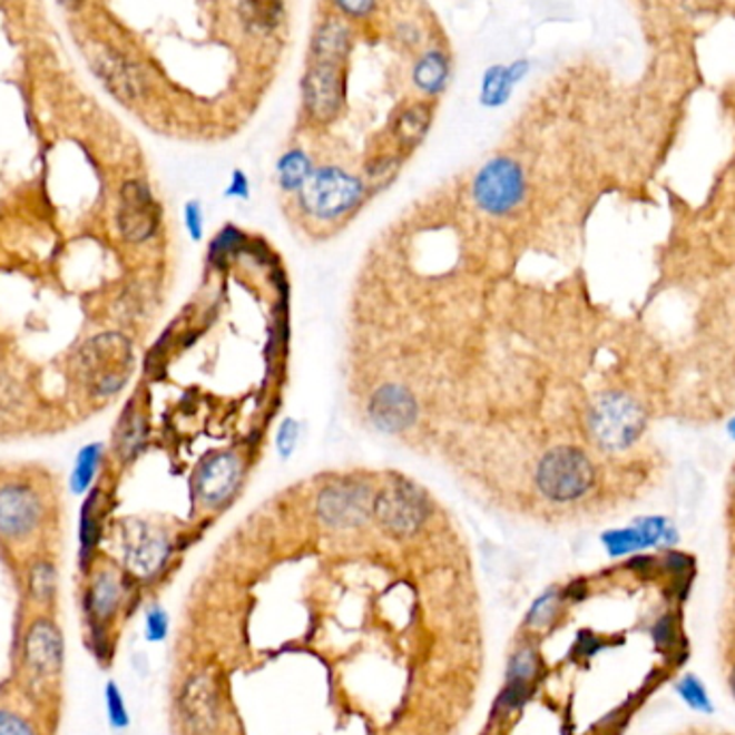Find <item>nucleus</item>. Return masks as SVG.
Masks as SVG:
<instances>
[{
    "label": "nucleus",
    "mask_w": 735,
    "mask_h": 735,
    "mask_svg": "<svg viewBox=\"0 0 735 735\" xmlns=\"http://www.w3.org/2000/svg\"><path fill=\"white\" fill-rule=\"evenodd\" d=\"M649 409L628 392H607L591 402L587 429L591 441L605 452L630 450L647 430Z\"/></svg>",
    "instance_id": "obj_1"
},
{
    "label": "nucleus",
    "mask_w": 735,
    "mask_h": 735,
    "mask_svg": "<svg viewBox=\"0 0 735 735\" xmlns=\"http://www.w3.org/2000/svg\"><path fill=\"white\" fill-rule=\"evenodd\" d=\"M598 484L594 460L575 445H559L547 452L536 469V487L552 503H575Z\"/></svg>",
    "instance_id": "obj_2"
},
{
    "label": "nucleus",
    "mask_w": 735,
    "mask_h": 735,
    "mask_svg": "<svg viewBox=\"0 0 735 735\" xmlns=\"http://www.w3.org/2000/svg\"><path fill=\"white\" fill-rule=\"evenodd\" d=\"M364 198V184L336 166L312 170L300 189V203L307 215L321 222H336L351 214Z\"/></svg>",
    "instance_id": "obj_3"
},
{
    "label": "nucleus",
    "mask_w": 735,
    "mask_h": 735,
    "mask_svg": "<svg viewBox=\"0 0 735 735\" xmlns=\"http://www.w3.org/2000/svg\"><path fill=\"white\" fill-rule=\"evenodd\" d=\"M525 194V173L510 157L490 159L473 179V198L478 207L490 215L512 214L521 207Z\"/></svg>",
    "instance_id": "obj_4"
},
{
    "label": "nucleus",
    "mask_w": 735,
    "mask_h": 735,
    "mask_svg": "<svg viewBox=\"0 0 735 735\" xmlns=\"http://www.w3.org/2000/svg\"><path fill=\"white\" fill-rule=\"evenodd\" d=\"M302 99L312 121L325 125L337 119L346 101L344 61L314 59L302 80Z\"/></svg>",
    "instance_id": "obj_5"
},
{
    "label": "nucleus",
    "mask_w": 735,
    "mask_h": 735,
    "mask_svg": "<svg viewBox=\"0 0 735 735\" xmlns=\"http://www.w3.org/2000/svg\"><path fill=\"white\" fill-rule=\"evenodd\" d=\"M82 372L89 388L99 396L119 392L129 374V344L121 336L108 334L91 340L82 353Z\"/></svg>",
    "instance_id": "obj_6"
},
{
    "label": "nucleus",
    "mask_w": 735,
    "mask_h": 735,
    "mask_svg": "<svg viewBox=\"0 0 735 735\" xmlns=\"http://www.w3.org/2000/svg\"><path fill=\"white\" fill-rule=\"evenodd\" d=\"M372 512L390 533L404 538L420 529V525L427 519L429 508L418 490L411 487H396V489L383 490L372 501Z\"/></svg>",
    "instance_id": "obj_7"
},
{
    "label": "nucleus",
    "mask_w": 735,
    "mask_h": 735,
    "mask_svg": "<svg viewBox=\"0 0 735 735\" xmlns=\"http://www.w3.org/2000/svg\"><path fill=\"white\" fill-rule=\"evenodd\" d=\"M179 714L184 727L192 735H212L219 723V697L214 677L192 675L179 697Z\"/></svg>",
    "instance_id": "obj_8"
},
{
    "label": "nucleus",
    "mask_w": 735,
    "mask_h": 735,
    "mask_svg": "<svg viewBox=\"0 0 735 735\" xmlns=\"http://www.w3.org/2000/svg\"><path fill=\"white\" fill-rule=\"evenodd\" d=\"M122 555H125L127 568L136 577L147 579L164 568V564L170 555V545H168L166 536L151 525L134 522L125 529Z\"/></svg>",
    "instance_id": "obj_9"
},
{
    "label": "nucleus",
    "mask_w": 735,
    "mask_h": 735,
    "mask_svg": "<svg viewBox=\"0 0 735 735\" xmlns=\"http://www.w3.org/2000/svg\"><path fill=\"white\" fill-rule=\"evenodd\" d=\"M242 478V460L235 454H215L205 460L196 471V494L205 506L217 508L237 492Z\"/></svg>",
    "instance_id": "obj_10"
},
{
    "label": "nucleus",
    "mask_w": 735,
    "mask_h": 735,
    "mask_svg": "<svg viewBox=\"0 0 735 735\" xmlns=\"http://www.w3.org/2000/svg\"><path fill=\"white\" fill-rule=\"evenodd\" d=\"M159 222L157 203L149 187L140 182H129L122 185L121 209H119V228L122 237L138 244L154 237Z\"/></svg>",
    "instance_id": "obj_11"
},
{
    "label": "nucleus",
    "mask_w": 735,
    "mask_h": 735,
    "mask_svg": "<svg viewBox=\"0 0 735 735\" xmlns=\"http://www.w3.org/2000/svg\"><path fill=\"white\" fill-rule=\"evenodd\" d=\"M367 413L372 424L381 432L399 434L413 427L418 418V402L402 385H383L370 399Z\"/></svg>",
    "instance_id": "obj_12"
},
{
    "label": "nucleus",
    "mask_w": 735,
    "mask_h": 735,
    "mask_svg": "<svg viewBox=\"0 0 735 735\" xmlns=\"http://www.w3.org/2000/svg\"><path fill=\"white\" fill-rule=\"evenodd\" d=\"M372 499L366 487L340 484L323 490L318 497V517L332 527H353L367 519Z\"/></svg>",
    "instance_id": "obj_13"
},
{
    "label": "nucleus",
    "mask_w": 735,
    "mask_h": 735,
    "mask_svg": "<svg viewBox=\"0 0 735 735\" xmlns=\"http://www.w3.org/2000/svg\"><path fill=\"white\" fill-rule=\"evenodd\" d=\"M41 519V501L35 490L20 484L0 489V536L22 538Z\"/></svg>",
    "instance_id": "obj_14"
},
{
    "label": "nucleus",
    "mask_w": 735,
    "mask_h": 735,
    "mask_svg": "<svg viewBox=\"0 0 735 735\" xmlns=\"http://www.w3.org/2000/svg\"><path fill=\"white\" fill-rule=\"evenodd\" d=\"M674 529L672 522L665 517H645L641 521L624 527V529H612L609 533L602 536V545L611 557H621L630 552L641 551L647 547H656L672 538Z\"/></svg>",
    "instance_id": "obj_15"
},
{
    "label": "nucleus",
    "mask_w": 735,
    "mask_h": 735,
    "mask_svg": "<svg viewBox=\"0 0 735 735\" xmlns=\"http://www.w3.org/2000/svg\"><path fill=\"white\" fill-rule=\"evenodd\" d=\"M538 669H540L538 654L529 645H522L510 656L508 669H506V688L497 699L499 712L508 714L525 704V699L531 690V682L538 675Z\"/></svg>",
    "instance_id": "obj_16"
},
{
    "label": "nucleus",
    "mask_w": 735,
    "mask_h": 735,
    "mask_svg": "<svg viewBox=\"0 0 735 735\" xmlns=\"http://www.w3.org/2000/svg\"><path fill=\"white\" fill-rule=\"evenodd\" d=\"M24 656L35 674H57L62 663V637L59 628L48 619L35 621L24 641Z\"/></svg>",
    "instance_id": "obj_17"
},
{
    "label": "nucleus",
    "mask_w": 735,
    "mask_h": 735,
    "mask_svg": "<svg viewBox=\"0 0 735 735\" xmlns=\"http://www.w3.org/2000/svg\"><path fill=\"white\" fill-rule=\"evenodd\" d=\"M91 61L95 65V71L99 74V78L106 82L108 89H112V92L121 95L125 99L138 97V92L143 89V80H140L138 69L125 57L112 50L99 48V50H95Z\"/></svg>",
    "instance_id": "obj_18"
},
{
    "label": "nucleus",
    "mask_w": 735,
    "mask_h": 735,
    "mask_svg": "<svg viewBox=\"0 0 735 735\" xmlns=\"http://www.w3.org/2000/svg\"><path fill=\"white\" fill-rule=\"evenodd\" d=\"M529 71V62L514 61L512 65H492L484 71L480 99L484 106L497 108L503 106L514 91L517 82Z\"/></svg>",
    "instance_id": "obj_19"
},
{
    "label": "nucleus",
    "mask_w": 735,
    "mask_h": 735,
    "mask_svg": "<svg viewBox=\"0 0 735 735\" xmlns=\"http://www.w3.org/2000/svg\"><path fill=\"white\" fill-rule=\"evenodd\" d=\"M430 122H432V108L429 104H411L406 106L394 121V136L399 140L400 147L413 149L418 147L424 136L429 134Z\"/></svg>",
    "instance_id": "obj_20"
},
{
    "label": "nucleus",
    "mask_w": 735,
    "mask_h": 735,
    "mask_svg": "<svg viewBox=\"0 0 735 735\" xmlns=\"http://www.w3.org/2000/svg\"><path fill=\"white\" fill-rule=\"evenodd\" d=\"M448 78H450V61L441 50H430L413 67V82L427 95L443 91Z\"/></svg>",
    "instance_id": "obj_21"
},
{
    "label": "nucleus",
    "mask_w": 735,
    "mask_h": 735,
    "mask_svg": "<svg viewBox=\"0 0 735 735\" xmlns=\"http://www.w3.org/2000/svg\"><path fill=\"white\" fill-rule=\"evenodd\" d=\"M239 13L249 31H276L284 18V0H239Z\"/></svg>",
    "instance_id": "obj_22"
},
{
    "label": "nucleus",
    "mask_w": 735,
    "mask_h": 735,
    "mask_svg": "<svg viewBox=\"0 0 735 735\" xmlns=\"http://www.w3.org/2000/svg\"><path fill=\"white\" fill-rule=\"evenodd\" d=\"M351 50V41H349V32L340 24V22H325L318 27V31L314 35V46H312V55L314 59H332V61H344L346 55Z\"/></svg>",
    "instance_id": "obj_23"
},
{
    "label": "nucleus",
    "mask_w": 735,
    "mask_h": 735,
    "mask_svg": "<svg viewBox=\"0 0 735 735\" xmlns=\"http://www.w3.org/2000/svg\"><path fill=\"white\" fill-rule=\"evenodd\" d=\"M104 457V445L101 443H89L78 452V459L74 464L71 478H69V489L74 494H87L91 490L92 482L97 478V469Z\"/></svg>",
    "instance_id": "obj_24"
},
{
    "label": "nucleus",
    "mask_w": 735,
    "mask_h": 735,
    "mask_svg": "<svg viewBox=\"0 0 735 735\" xmlns=\"http://www.w3.org/2000/svg\"><path fill=\"white\" fill-rule=\"evenodd\" d=\"M312 175V161L302 149H291L277 161V182L286 192H300Z\"/></svg>",
    "instance_id": "obj_25"
},
{
    "label": "nucleus",
    "mask_w": 735,
    "mask_h": 735,
    "mask_svg": "<svg viewBox=\"0 0 735 735\" xmlns=\"http://www.w3.org/2000/svg\"><path fill=\"white\" fill-rule=\"evenodd\" d=\"M121 600V587L112 575H99L89 596V609L97 619L110 617Z\"/></svg>",
    "instance_id": "obj_26"
},
{
    "label": "nucleus",
    "mask_w": 735,
    "mask_h": 735,
    "mask_svg": "<svg viewBox=\"0 0 735 735\" xmlns=\"http://www.w3.org/2000/svg\"><path fill=\"white\" fill-rule=\"evenodd\" d=\"M561 600H564V594L559 589H547L542 596H538L533 600V605L529 607L527 611V619L525 624L533 630H545L549 628L555 617L559 615V607H561Z\"/></svg>",
    "instance_id": "obj_27"
},
{
    "label": "nucleus",
    "mask_w": 735,
    "mask_h": 735,
    "mask_svg": "<svg viewBox=\"0 0 735 735\" xmlns=\"http://www.w3.org/2000/svg\"><path fill=\"white\" fill-rule=\"evenodd\" d=\"M245 237L239 233V228H235V226H226L217 237L214 239V244H212V252H209V256H212V261H214L215 265H222V263H226L242 245H244Z\"/></svg>",
    "instance_id": "obj_28"
},
{
    "label": "nucleus",
    "mask_w": 735,
    "mask_h": 735,
    "mask_svg": "<svg viewBox=\"0 0 735 735\" xmlns=\"http://www.w3.org/2000/svg\"><path fill=\"white\" fill-rule=\"evenodd\" d=\"M95 499L97 494H91L82 508V517H80V547H82V555H89L95 549L97 540H99V522H97V514H95Z\"/></svg>",
    "instance_id": "obj_29"
},
{
    "label": "nucleus",
    "mask_w": 735,
    "mask_h": 735,
    "mask_svg": "<svg viewBox=\"0 0 735 735\" xmlns=\"http://www.w3.org/2000/svg\"><path fill=\"white\" fill-rule=\"evenodd\" d=\"M106 707H108L110 725L115 729H125L129 725V712L125 707L122 693L115 682H108V686H106Z\"/></svg>",
    "instance_id": "obj_30"
},
{
    "label": "nucleus",
    "mask_w": 735,
    "mask_h": 735,
    "mask_svg": "<svg viewBox=\"0 0 735 735\" xmlns=\"http://www.w3.org/2000/svg\"><path fill=\"white\" fill-rule=\"evenodd\" d=\"M168 630H170V621H168V615L161 609V607H154L147 611V617H145V635H147V641L151 644H159L168 637Z\"/></svg>",
    "instance_id": "obj_31"
},
{
    "label": "nucleus",
    "mask_w": 735,
    "mask_h": 735,
    "mask_svg": "<svg viewBox=\"0 0 735 735\" xmlns=\"http://www.w3.org/2000/svg\"><path fill=\"white\" fill-rule=\"evenodd\" d=\"M145 439V427H143V420L140 418H131L129 422L122 424L121 434H119V441H121V450L125 457H131L138 452L140 443Z\"/></svg>",
    "instance_id": "obj_32"
},
{
    "label": "nucleus",
    "mask_w": 735,
    "mask_h": 735,
    "mask_svg": "<svg viewBox=\"0 0 735 735\" xmlns=\"http://www.w3.org/2000/svg\"><path fill=\"white\" fill-rule=\"evenodd\" d=\"M399 157H379V159H374L366 168L370 184L383 185L385 182H390L399 173Z\"/></svg>",
    "instance_id": "obj_33"
},
{
    "label": "nucleus",
    "mask_w": 735,
    "mask_h": 735,
    "mask_svg": "<svg viewBox=\"0 0 735 735\" xmlns=\"http://www.w3.org/2000/svg\"><path fill=\"white\" fill-rule=\"evenodd\" d=\"M31 589L39 600H46L52 596L55 570L48 564H41L35 568V572L31 575Z\"/></svg>",
    "instance_id": "obj_34"
},
{
    "label": "nucleus",
    "mask_w": 735,
    "mask_h": 735,
    "mask_svg": "<svg viewBox=\"0 0 735 735\" xmlns=\"http://www.w3.org/2000/svg\"><path fill=\"white\" fill-rule=\"evenodd\" d=\"M297 437H300V427L293 418H286L284 424L277 430V450L280 454L286 459L293 454L295 445H297Z\"/></svg>",
    "instance_id": "obj_35"
},
{
    "label": "nucleus",
    "mask_w": 735,
    "mask_h": 735,
    "mask_svg": "<svg viewBox=\"0 0 735 735\" xmlns=\"http://www.w3.org/2000/svg\"><path fill=\"white\" fill-rule=\"evenodd\" d=\"M0 735H35V732L22 716L0 709Z\"/></svg>",
    "instance_id": "obj_36"
},
{
    "label": "nucleus",
    "mask_w": 735,
    "mask_h": 735,
    "mask_svg": "<svg viewBox=\"0 0 735 735\" xmlns=\"http://www.w3.org/2000/svg\"><path fill=\"white\" fill-rule=\"evenodd\" d=\"M185 226H187V233L194 242H200L203 239V228H205V219H203V212H200V205L196 200L187 203L185 205Z\"/></svg>",
    "instance_id": "obj_37"
},
{
    "label": "nucleus",
    "mask_w": 735,
    "mask_h": 735,
    "mask_svg": "<svg viewBox=\"0 0 735 735\" xmlns=\"http://www.w3.org/2000/svg\"><path fill=\"white\" fill-rule=\"evenodd\" d=\"M684 699L693 707H705L707 705V697H705V690L702 688V684L695 679V677H686L679 686Z\"/></svg>",
    "instance_id": "obj_38"
},
{
    "label": "nucleus",
    "mask_w": 735,
    "mask_h": 735,
    "mask_svg": "<svg viewBox=\"0 0 735 735\" xmlns=\"http://www.w3.org/2000/svg\"><path fill=\"white\" fill-rule=\"evenodd\" d=\"M337 9L351 18H366L372 13L376 0H334Z\"/></svg>",
    "instance_id": "obj_39"
},
{
    "label": "nucleus",
    "mask_w": 735,
    "mask_h": 735,
    "mask_svg": "<svg viewBox=\"0 0 735 735\" xmlns=\"http://www.w3.org/2000/svg\"><path fill=\"white\" fill-rule=\"evenodd\" d=\"M226 194L233 196V198H247L249 196V184H247V177L242 170H235Z\"/></svg>",
    "instance_id": "obj_40"
},
{
    "label": "nucleus",
    "mask_w": 735,
    "mask_h": 735,
    "mask_svg": "<svg viewBox=\"0 0 735 735\" xmlns=\"http://www.w3.org/2000/svg\"><path fill=\"white\" fill-rule=\"evenodd\" d=\"M65 9H78L85 4V0H59Z\"/></svg>",
    "instance_id": "obj_41"
},
{
    "label": "nucleus",
    "mask_w": 735,
    "mask_h": 735,
    "mask_svg": "<svg viewBox=\"0 0 735 735\" xmlns=\"http://www.w3.org/2000/svg\"><path fill=\"white\" fill-rule=\"evenodd\" d=\"M732 506H734V510H735V473H734V484H732Z\"/></svg>",
    "instance_id": "obj_42"
},
{
    "label": "nucleus",
    "mask_w": 735,
    "mask_h": 735,
    "mask_svg": "<svg viewBox=\"0 0 735 735\" xmlns=\"http://www.w3.org/2000/svg\"><path fill=\"white\" fill-rule=\"evenodd\" d=\"M732 686H734V693H735V669H734V675H732Z\"/></svg>",
    "instance_id": "obj_43"
}]
</instances>
